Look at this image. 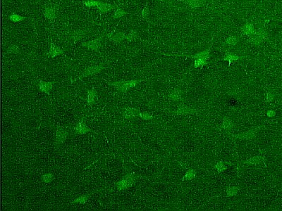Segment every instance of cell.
<instances>
[{"mask_svg": "<svg viewBox=\"0 0 282 211\" xmlns=\"http://www.w3.org/2000/svg\"><path fill=\"white\" fill-rule=\"evenodd\" d=\"M207 63V61H205V60H204V59H195L194 63L193 64V66L194 68L203 67V66L205 65H206Z\"/></svg>", "mask_w": 282, "mask_h": 211, "instance_id": "f1b7e54d", "label": "cell"}, {"mask_svg": "<svg viewBox=\"0 0 282 211\" xmlns=\"http://www.w3.org/2000/svg\"><path fill=\"white\" fill-rule=\"evenodd\" d=\"M74 132L73 134L75 135V134H79V135L86 134L89 132H93L90 128H88V127L85 125V123H84V121H83V118H82L81 121L74 127Z\"/></svg>", "mask_w": 282, "mask_h": 211, "instance_id": "9c48e42d", "label": "cell"}, {"mask_svg": "<svg viewBox=\"0 0 282 211\" xmlns=\"http://www.w3.org/2000/svg\"><path fill=\"white\" fill-rule=\"evenodd\" d=\"M69 134L68 130L64 129L62 127L58 126L56 128V132H55V139H54V146L55 147L59 148L63 144L67 139Z\"/></svg>", "mask_w": 282, "mask_h": 211, "instance_id": "5b68a950", "label": "cell"}, {"mask_svg": "<svg viewBox=\"0 0 282 211\" xmlns=\"http://www.w3.org/2000/svg\"><path fill=\"white\" fill-rule=\"evenodd\" d=\"M139 112L140 111L138 108L131 107L126 108L123 113V118L124 120L134 119L135 117H138Z\"/></svg>", "mask_w": 282, "mask_h": 211, "instance_id": "9a60e30c", "label": "cell"}, {"mask_svg": "<svg viewBox=\"0 0 282 211\" xmlns=\"http://www.w3.org/2000/svg\"><path fill=\"white\" fill-rule=\"evenodd\" d=\"M202 3V0H190L187 2V4L191 6H198Z\"/></svg>", "mask_w": 282, "mask_h": 211, "instance_id": "d6a6232c", "label": "cell"}, {"mask_svg": "<svg viewBox=\"0 0 282 211\" xmlns=\"http://www.w3.org/2000/svg\"><path fill=\"white\" fill-rule=\"evenodd\" d=\"M98 101V94L95 87H92V90H88L87 92V101L86 104L89 106H92Z\"/></svg>", "mask_w": 282, "mask_h": 211, "instance_id": "5bb4252c", "label": "cell"}, {"mask_svg": "<svg viewBox=\"0 0 282 211\" xmlns=\"http://www.w3.org/2000/svg\"><path fill=\"white\" fill-rule=\"evenodd\" d=\"M64 52H65V50H64V49H61L60 48L59 46H56L52 42H51L50 49V50H49V52L46 53L45 56L51 58H55L60 56V55H61L62 54H64Z\"/></svg>", "mask_w": 282, "mask_h": 211, "instance_id": "4fadbf2b", "label": "cell"}, {"mask_svg": "<svg viewBox=\"0 0 282 211\" xmlns=\"http://www.w3.org/2000/svg\"><path fill=\"white\" fill-rule=\"evenodd\" d=\"M197 112V110L186 106H180L179 107L174 111L176 115H191L195 114Z\"/></svg>", "mask_w": 282, "mask_h": 211, "instance_id": "e0dca14e", "label": "cell"}, {"mask_svg": "<svg viewBox=\"0 0 282 211\" xmlns=\"http://www.w3.org/2000/svg\"><path fill=\"white\" fill-rule=\"evenodd\" d=\"M264 163V156L263 155H258L256 156H253L247 161L243 162L242 166L244 165H257L259 164Z\"/></svg>", "mask_w": 282, "mask_h": 211, "instance_id": "2e32d148", "label": "cell"}, {"mask_svg": "<svg viewBox=\"0 0 282 211\" xmlns=\"http://www.w3.org/2000/svg\"><path fill=\"white\" fill-rule=\"evenodd\" d=\"M274 98V95L272 92H267L265 95V100L267 102H271Z\"/></svg>", "mask_w": 282, "mask_h": 211, "instance_id": "d590c367", "label": "cell"}, {"mask_svg": "<svg viewBox=\"0 0 282 211\" xmlns=\"http://www.w3.org/2000/svg\"><path fill=\"white\" fill-rule=\"evenodd\" d=\"M126 15V12L124 9H122L121 8H117L116 10H115L114 14V17L116 18V19H119V18H121L124 16Z\"/></svg>", "mask_w": 282, "mask_h": 211, "instance_id": "1f68e13d", "label": "cell"}, {"mask_svg": "<svg viewBox=\"0 0 282 211\" xmlns=\"http://www.w3.org/2000/svg\"><path fill=\"white\" fill-rule=\"evenodd\" d=\"M259 127H255L250 130H248L247 132H245L241 134H232V139H240V140H250V139H254L257 136V132H258Z\"/></svg>", "mask_w": 282, "mask_h": 211, "instance_id": "8992f818", "label": "cell"}, {"mask_svg": "<svg viewBox=\"0 0 282 211\" xmlns=\"http://www.w3.org/2000/svg\"><path fill=\"white\" fill-rule=\"evenodd\" d=\"M83 4L87 7H97L102 13H106L110 11L114 10L116 8V6L112 4L104 3L103 2L99 1V0H85L83 1Z\"/></svg>", "mask_w": 282, "mask_h": 211, "instance_id": "277c9868", "label": "cell"}, {"mask_svg": "<svg viewBox=\"0 0 282 211\" xmlns=\"http://www.w3.org/2000/svg\"><path fill=\"white\" fill-rule=\"evenodd\" d=\"M126 35L127 33L124 32H114L103 35V37L110 41L121 42L124 39H126Z\"/></svg>", "mask_w": 282, "mask_h": 211, "instance_id": "30bf717a", "label": "cell"}, {"mask_svg": "<svg viewBox=\"0 0 282 211\" xmlns=\"http://www.w3.org/2000/svg\"><path fill=\"white\" fill-rule=\"evenodd\" d=\"M241 57L239 56H237V55H234V54H226L225 55V56L224 57V61H227L229 62V64L231 63V62L233 61H237V60L241 59Z\"/></svg>", "mask_w": 282, "mask_h": 211, "instance_id": "f546056e", "label": "cell"}, {"mask_svg": "<svg viewBox=\"0 0 282 211\" xmlns=\"http://www.w3.org/2000/svg\"><path fill=\"white\" fill-rule=\"evenodd\" d=\"M54 83L53 82H45L43 80H39L36 84V86L40 92H43L45 94L50 95V93L54 87Z\"/></svg>", "mask_w": 282, "mask_h": 211, "instance_id": "8fae6325", "label": "cell"}, {"mask_svg": "<svg viewBox=\"0 0 282 211\" xmlns=\"http://www.w3.org/2000/svg\"><path fill=\"white\" fill-rule=\"evenodd\" d=\"M106 68V66L105 65V64H103V63L91 66H90V67H88L86 68V69L84 70L81 73H80V75H78V76L75 77L74 80H71V83H73L74 82L78 80H81L82 78H83V77L92 76V75L99 74L101 71H103L104 68Z\"/></svg>", "mask_w": 282, "mask_h": 211, "instance_id": "3957f363", "label": "cell"}, {"mask_svg": "<svg viewBox=\"0 0 282 211\" xmlns=\"http://www.w3.org/2000/svg\"><path fill=\"white\" fill-rule=\"evenodd\" d=\"M214 169H215L219 173H220L225 171L227 169V165H226V163H224V161H219L214 165Z\"/></svg>", "mask_w": 282, "mask_h": 211, "instance_id": "d4e9b609", "label": "cell"}, {"mask_svg": "<svg viewBox=\"0 0 282 211\" xmlns=\"http://www.w3.org/2000/svg\"><path fill=\"white\" fill-rule=\"evenodd\" d=\"M141 83V80H121L113 82V83H107V84L110 86L114 87L119 92L121 93H126L130 89H132Z\"/></svg>", "mask_w": 282, "mask_h": 211, "instance_id": "7a4b0ae2", "label": "cell"}, {"mask_svg": "<svg viewBox=\"0 0 282 211\" xmlns=\"http://www.w3.org/2000/svg\"><path fill=\"white\" fill-rule=\"evenodd\" d=\"M138 37V33L135 30H131V32L127 33L126 35V39L128 41H133L135 39Z\"/></svg>", "mask_w": 282, "mask_h": 211, "instance_id": "4dcf8cb0", "label": "cell"}, {"mask_svg": "<svg viewBox=\"0 0 282 211\" xmlns=\"http://www.w3.org/2000/svg\"><path fill=\"white\" fill-rule=\"evenodd\" d=\"M275 115H276V112L274 110H269L267 112V116L268 117H270V118L271 117H274Z\"/></svg>", "mask_w": 282, "mask_h": 211, "instance_id": "74e56055", "label": "cell"}, {"mask_svg": "<svg viewBox=\"0 0 282 211\" xmlns=\"http://www.w3.org/2000/svg\"><path fill=\"white\" fill-rule=\"evenodd\" d=\"M222 128L226 132H229L232 131V128H234V124H233L232 120L229 117H224L222 121Z\"/></svg>", "mask_w": 282, "mask_h": 211, "instance_id": "ffe728a7", "label": "cell"}, {"mask_svg": "<svg viewBox=\"0 0 282 211\" xmlns=\"http://www.w3.org/2000/svg\"><path fill=\"white\" fill-rule=\"evenodd\" d=\"M240 190V188L238 186H229L227 189L226 191V195L228 197H233V196H236L238 194Z\"/></svg>", "mask_w": 282, "mask_h": 211, "instance_id": "cb8c5ba5", "label": "cell"}, {"mask_svg": "<svg viewBox=\"0 0 282 211\" xmlns=\"http://www.w3.org/2000/svg\"><path fill=\"white\" fill-rule=\"evenodd\" d=\"M210 49H211V46L208 49L203 51V52L197 53V54L193 55V56H187L188 58H191V59H202L205 60V61H207V60L209 59V57H210Z\"/></svg>", "mask_w": 282, "mask_h": 211, "instance_id": "d6986e66", "label": "cell"}, {"mask_svg": "<svg viewBox=\"0 0 282 211\" xmlns=\"http://www.w3.org/2000/svg\"><path fill=\"white\" fill-rule=\"evenodd\" d=\"M58 6L52 5L50 6H47V7L43 10V15L46 19L49 20H54L55 18L57 17V13H58Z\"/></svg>", "mask_w": 282, "mask_h": 211, "instance_id": "7c38bea8", "label": "cell"}, {"mask_svg": "<svg viewBox=\"0 0 282 211\" xmlns=\"http://www.w3.org/2000/svg\"><path fill=\"white\" fill-rule=\"evenodd\" d=\"M54 176L52 173L48 172L46 174H44L42 177V181L44 184H49L54 180Z\"/></svg>", "mask_w": 282, "mask_h": 211, "instance_id": "484cf974", "label": "cell"}, {"mask_svg": "<svg viewBox=\"0 0 282 211\" xmlns=\"http://www.w3.org/2000/svg\"><path fill=\"white\" fill-rule=\"evenodd\" d=\"M148 14H149V9L148 6H145V7L143 9V12H142L141 13V15H142V16H143V18H144V19H146V18H148Z\"/></svg>", "mask_w": 282, "mask_h": 211, "instance_id": "8d00e7d4", "label": "cell"}, {"mask_svg": "<svg viewBox=\"0 0 282 211\" xmlns=\"http://www.w3.org/2000/svg\"><path fill=\"white\" fill-rule=\"evenodd\" d=\"M169 99L173 101H181L183 99L182 91L178 90V89H175L169 95Z\"/></svg>", "mask_w": 282, "mask_h": 211, "instance_id": "ac0fdd59", "label": "cell"}, {"mask_svg": "<svg viewBox=\"0 0 282 211\" xmlns=\"http://www.w3.org/2000/svg\"><path fill=\"white\" fill-rule=\"evenodd\" d=\"M87 35V31L83 29H77V30H72L68 35V39L71 42H76L83 39Z\"/></svg>", "mask_w": 282, "mask_h": 211, "instance_id": "52a82bcc", "label": "cell"}, {"mask_svg": "<svg viewBox=\"0 0 282 211\" xmlns=\"http://www.w3.org/2000/svg\"><path fill=\"white\" fill-rule=\"evenodd\" d=\"M90 196H91V195L90 194L83 195V196L78 197L76 198V199L73 200V201H71V203H75V204H85L86 202L89 200Z\"/></svg>", "mask_w": 282, "mask_h": 211, "instance_id": "603a6c76", "label": "cell"}, {"mask_svg": "<svg viewBox=\"0 0 282 211\" xmlns=\"http://www.w3.org/2000/svg\"><path fill=\"white\" fill-rule=\"evenodd\" d=\"M20 51V48L19 46L15 45V44H12V45H10L9 47L6 49L4 52V54H15V53H18Z\"/></svg>", "mask_w": 282, "mask_h": 211, "instance_id": "4316f807", "label": "cell"}, {"mask_svg": "<svg viewBox=\"0 0 282 211\" xmlns=\"http://www.w3.org/2000/svg\"><path fill=\"white\" fill-rule=\"evenodd\" d=\"M138 117L142 120L144 121H151V120L154 119L155 117L153 116L152 114L148 112H141L140 111L138 113Z\"/></svg>", "mask_w": 282, "mask_h": 211, "instance_id": "83f0119b", "label": "cell"}, {"mask_svg": "<svg viewBox=\"0 0 282 211\" xmlns=\"http://www.w3.org/2000/svg\"><path fill=\"white\" fill-rule=\"evenodd\" d=\"M26 19H27V17L23 16V15L18 14L15 12L12 13V14L8 16V19L12 22H14V23H19V22L23 21H24V20H26Z\"/></svg>", "mask_w": 282, "mask_h": 211, "instance_id": "7402d4cb", "label": "cell"}, {"mask_svg": "<svg viewBox=\"0 0 282 211\" xmlns=\"http://www.w3.org/2000/svg\"><path fill=\"white\" fill-rule=\"evenodd\" d=\"M137 175L134 172H130L122 177L119 182L115 184V187L118 192L126 191L132 187L137 180Z\"/></svg>", "mask_w": 282, "mask_h": 211, "instance_id": "6da1fadb", "label": "cell"}, {"mask_svg": "<svg viewBox=\"0 0 282 211\" xmlns=\"http://www.w3.org/2000/svg\"><path fill=\"white\" fill-rule=\"evenodd\" d=\"M196 174H197V172L195 169H190V170H188L187 172L185 173V175H184L183 177H182L181 180L182 181L192 180V179L195 178Z\"/></svg>", "mask_w": 282, "mask_h": 211, "instance_id": "44dd1931", "label": "cell"}, {"mask_svg": "<svg viewBox=\"0 0 282 211\" xmlns=\"http://www.w3.org/2000/svg\"><path fill=\"white\" fill-rule=\"evenodd\" d=\"M244 31L246 34H251L253 32V27L252 24H247L244 27Z\"/></svg>", "mask_w": 282, "mask_h": 211, "instance_id": "836d02e7", "label": "cell"}, {"mask_svg": "<svg viewBox=\"0 0 282 211\" xmlns=\"http://www.w3.org/2000/svg\"><path fill=\"white\" fill-rule=\"evenodd\" d=\"M103 38L104 37L103 35V36L97 37V38L92 39V40L83 42V43L81 44V45L84 46V47L88 49L89 50L97 51L99 48H100L101 43H102V41H103Z\"/></svg>", "mask_w": 282, "mask_h": 211, "instance_id": "ba28073f", "label": "cell"}, {"mask_svg": "<svg viewBox=\"0 0 282 211\" xmlns=\"http://www.w3.org/2000/svg\"><path fill=\"white\" fill-rule=\"evenodd\" d=\"M238 42V39L235 37H231L226 40V43L229 45H235Z\"/></svg>", "mask_w": 282, "mask_h": 211, "instance_id": "e575fe53", "label": "cell"}]
</instances>
